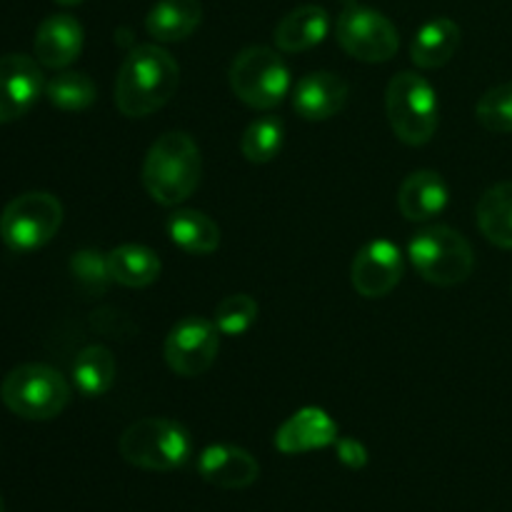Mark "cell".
Here are the masks:
<instances>
[{
  "label": "cell",
  "instance_id": "cell-1",
  "mask_svg": "<svg viewBox=\"0 0 512 512\" xmlns=\"http://www.w3.org/2000/svg\"><path fill=\"white\" fill-rule=\"evenodd\" d=\"M180 65L160 45H135L115 78V105L125 118H148L173 100Z\"/></svg>",
  "mask_w": 512,
  "mask_h": 512
},
{
  "label": "cell",
  "instance_id": "cell-2",
  "mask_svg": "<svg viewBox=\"0 0 512 512\" xmlns=\"http://www.w3.org/2000/svg\"><path fill=\"white\" fill-rule=\"evenodd\" d=\"M203 175L200 148L188 133H165L150 145L143 163L145 193L165 208L185 203Z\"/></svg>",
  "mask_w": 512,
  "mask_h": 512
},
{
  "label": "cell",
  "instance_id": "cell-3",
  "mask_svg": "<svg viewBox=\"0 0 512 512\" xmlns=\"http://www.w3.org/2000/svg\"><path fill=\"white\" fill-rule=\"evenodd\" d=\"M120 455L133 468L170 473L183 468L193 455V435L170 418H143L130 425L118 443Z\"/></svg>",
  "mask_w": 512,
  "mask_h": 512
},
{
  "label": "cell",
  "instance_id": "cell-4",
  "mask_svg": "<svg viewBox=\"0 0 512 512\" xmlns=\"http://www.w3.org/2000/svg\"><path fill=\"white\" fill-rule=\"evenodd\" d=\"M5 408L23 420H53L68 408L70 385L55 368L25 363L10 370L0 385Z\"/></svg>",
  "mask_w": 512,
  "mask_h": 512
},
{
  "label": "cell",
  "instance_id": "cell-5",
  "mask_svg": "<svg viewBox=\"0 0 512 512\" xmlns=\"http://www.w3.org/2000/svg\"><path fill=\"white\" fill-rule=\"evenodd\" d=\"M408 258L423 280L440 288L465 283L475 268L470 243L448 225H430L418 230L408 243Z\"/></svg>",
  "mask_w": 512,
  "mask_h": 512
},
{
  "label": "cell",
  "instance_id": "cell-6",
  "mask_svg": "<svg viewBox=\"0 0 512 512\" xmlns=\"http://www.w3.org/2000/svg\"><path fill=\"white\" fill-rule=\"evenodd\" d=\"M385 110H388L390 128L405 145L418 148V145L430 143L438 130V95L433 85L418 73L405 70L390 80L388 93H385Z\"/></svg>",
  "mask_w": 512,
  "mask_h": 512
},
{
  "label": "cell",
  "instance_id": "cell-7",
  "mask_svg": "<svg viewBox=\"0 0 512 512\" xmlns=\"http://www.w3.org/2000/svg\"><path fill=\"white\" fill-rule=\"evenodd\" d=\"M230 88L248 108L273 110L290 93V70L278 50L250 45L230 65Z\"/></svg>",
  "mask_w": 512,
  "mask_h": 512
},
{
  "label": "cell",
  "instance_id": "cell-8",
  "mask_svg": "<svg viewBox=\"0 0 512 512\" xmlns=\"http://www.w3.org/2000/svg\"><path fill=\"white\" fill-rule=\"evenodd\" d=\"M60 225H63L60 200L45 190H30L3 208L0 240L13 253H33L58 235Z\"/></svg>",
  "mask_w": 512,
  "mask_h": 512
},
{
  "label": "cell",
  "instance_id": "cell-9",
  "mask_svg": "<svg viewBox=\"0 0 512 512\" xmlns=\"http://www.w3.org/2000/svg\"><path fill=\"white\" fill-rule=\"evenodd\" d=\"M335 38L350 58L363 63H388L400 48L398 28L383 13L358 3L345 5L338 15Z\"/></svg>",
  "mask_w": 512,
  "mask_h": 512
},
{
  "label": "cell",
  "instance_id": "cell-10",
  "mask_svg": "<svg viewBox=\"0 0 512 512\" xmlns=\"http://www.w3.org/2000/svg\"><path fill=\"white\" fill-rule=\"evenodd\" d=\"M220 350V330L213 320L190 318L178 320L165 338L163 355L168 368L180 378H198L213 368Z\"/></svg>",
  "mask_w": 512,
  "mask_h": 512
},
{
  "label": "cell",
  "instance_id": "cell-11",
  "mask_svg": "<svg viewBox=\"0 0 512 512\" xmlns=\"http://www.w3.org/2000/svg\"><path fill=\"white\" fill-rule=\"evenodd\" d=\"M405 273V260L393 240H370L355 253L350 265V283L363 298H385L398 288Z\"/></svg>",
  "mask_w": 512,
  "mask_h": 512
},
{
  "label": "cell",
  "instance_id": "cell-12",
  "mask_svg": "<svg viewBox=\"0 0 512 512\" xmlns=\"http://www.w3.org/2000/svg\"><path fill=\"white\" fill-rule=\"evenodd\" d=\"M43 93L45 80L38 60L20 53L0 58V125L28 115Z\"/></svg>",
  "mask_w": 512,
  "mask_h": 512
},
{
  "label": "cell",
  "instance_id": "cell-13",
  "mask_svg": "<svg viewBox=\"0 0 512 512\" xmlns=\"http://www.w3.org/2000/svg\"><path fill=\"white\" fill-rule=\"evenodd\" d=\"M83 25L68 13L48 15L35 30L33 53L43 68L65 70L83 53Z\"/></svg>",
  "mask_w": 512,
  "mask_h": 512
},
{
  "label": "cell",
  "instance_id": "cell-14",
  "mask_svg": "<svg viewBox=\"0 0 512 512\" xmlns=\"http://www.w3.org/2000/svg\"><path fill=\"white\" fill-rule=\"evenodd\" d=\"M198 473L205 483L223 490H245L258 480L260 465L238 445H208L198 455Z\"/></svg>",
  "mask_w": 512,
  "mask_h": 512
},
{
  "label": "cell",
  "instance_id": "cell-15",
  "mask_svg": "<svg viewBox=\"0 0 512 512\" xmlns=\"http://www.w3.org/2000/svg\"><path fill=\"white\" fill-rule=\"evenodd\" d=\"M338 425L325 410L303 408L290 415L275 433V448L285 455H303L335 445Z\"/></svg>",
  "mask_w": 512,
  "mask_h": 512
},
{
  "label": "cell",
  "instance_id": "cell-16",
  "mask_svg": "<svg viewBox=\"0 0 512 512\" xmlns=\"http://www.w3.org/2000/svg\"><path fill=\"white\" fill-rule=\"evenodd\" d=\"M348 103V83L340 75L320 70L298 80L293 90L295 113L310 123H323L335 118Z\"/></svg>",
  "mask_w": 512,
  "mask_h": 512
},
{
  "label": "cell",
  "instance_id": "cell-17",
  "mask_svg": "<svg viewBox=\"0 0 512 512\" xmlns=\"http://www.w3.org/2000/svg\"><path fill=\"white\" fill-rule=\"evenodd\" d=\"M450 190L435 170H415L398 190V208L413 223H428L448 208Z\"/></svg>",
  "mask_w": 512,
  "mask_h": 512
},
{
  "label": "cell",
  "instance_id": "cell-18",
  "mask_svg": "<svg viewBox=\"0 0 512 512\" xmlns=\"http://www.w3.org/2000/svg\"><path fill=\"white\" fill-rule=\"evenodd\" d=\"M330 30L328 10L320 5H300L275 25V45L283 53H305L325 40Z\"/></svg>",
  "mask_w": 512,
  "mask_h": 512
},
{
  "label": "cell",
  "instance_id": "cell-19",
  "mask_svg": "<svg viewBox=\"0 0 512 512\" xmlns=\"http://www.w3.org/2000/svg\"><path fill=\"white\" fill-rule=\"evenodd\" d=\"M200 20V0H158L145 15V30L158 43H180L198 30Z\"/></svg>",
  "mask_w": 512,
  "mask_h": 512
},
{
  "label": "cell",
  "instance_id": "cell-20",
  "mask_svg": "<svg viewBox=\"0 0 512 512\" xmlns=\"http://www.w3.org/2000/svg\"><path fill=\"white\" fill-rule=\"evenodd\" d=\"M460 45V28L450 18H433L423 23L410 45V58L418 68L435 70L453 60Z\"/></svg>",
  "mask_w": 512,
  "mask_h": 512
},
{
  "label": "cell",
  "instance_id": "cell-21",
  "mask_svg": "<svg viewBox=\"0 0 512 512\" xmlns=\"http://www.w3.org/2000/svg\"><path fill=\"white\" fill-rule=\"evenodd\" d=\"M108 268L113 283L123 285V288H148L160 278L163 263L155 255V250L145 248L138 243L118 245L108 253Z\"/></svg>",
  "mask_w": 512,
  "mask_h": 512
},
{
  "label": "cell",
  "instance_id": "cell-22",
  "mask_svg": "<svg viewBox=\"0 0 512 512\" xmlns=\"http://www.w3.org/2000/svg\"><path fill=\"white\" fill-rule=\"evenodd\" d=\"M168 238L188 255H210L220 245V228L200 210H175L168 218Z\"/></svg>",
  "mask_w": 512,
  "mask_h": 512
},
{
  "label": "cell",
  "instance_id": "cell-23",
  "mask_svg": "<svg viewBox=\"0 0 512 512\" xmlns=\"http://www.w3.org/2000/svg\"><path fill=\"white\" fill-rule=\"evenodd\" d=\"M475 218H478L480 233L490 243L512 250V180L485 190L478 210H475Z\"/></svg>",
  "mask_w": 512,
  "mask_h": 512
},
{
  "label": "cell",
  "instance_id": "cell-24",
  "mask_svg": "<svg viewBox=\"0 0 512 512\" xmlns=\"http://www.w3.org/2000/svg\"><path fill=\"white\" fill-rule=\"evenodd\" d=\"M115 355L105 345H88L78 353L73 363V383L85 398H100L115 383Z\"/></svg>",
  "mask_w": 512,
  "mask_h": 512
},
{
  "label": "cell",
  "instance_id": "cell-25",
  "mask_svg": "<svg viewBox=\"0 0 512 512\" xmlns=\"http://www.w3.org/2000/svg\"><path fill=\"white\" fill-rule=\"evenodd\" d=\"M45 98L50 105L63 113H80L88 110L98 98V88H95L93 78L80 70H60L58 75L45 83Z\"/></svg>",
  "mask_w": 512,
  "mask_h": 512
},
{
  "label": "cell",
  "instance_id": "cell-26",
  "mask_svg": "<svg viewBox=\"0 0 512 512\" xmlns=\"http://www.w3.org/2000/svg\"><path fill=\"white\" fill-rule=\"evenodd\" d=\"M283 123L278 118H258L245 128L240 138V153L248 163L265 165L278 158L283 148Z\"/></svg>",
  "mask_w": 512,
  "mask_h": 512
},
{
  "label": "cell",
  "instance_id": "cell-27",
  "mask_svg": "<svg viewBox=\"0 0 512 512\" xmlns=\"http://www.w3.org/2000/svg\"><path fill=\"white\" fill-rule=\"evenodd\" d=\"M258 300L253 295H228L218 303L215 308V328L220 330V335H228V338H240V335L248 333L250 328L255 325L258 320Z\"/></svg>",
  "mask_w": 512,
  "mask_h": 512
},
{
  "label": "cell",
  "instance_id": "cell-28",
  "mask_svg": "<svg viewBox=\"0 0 512 512\" xmlns=\"http://www.w3.org/2000/svg\"><path fill=\"white\" fill-rule=\"evenodd\" d=\"M70 273H73L75 283L83 290L85 295H105V290L110 288L113 278H110L108 268V255L100 253V250H80L70 260Z\"/></svg>",
  "mask_w": 512,
  "mask_h": 512
},
{
  "label": "cell",
  "instance_id": "cell-29",
  "mask_svg": "<svg viewBox=\"0 0 512 512\" xmlns=\"http://www.w3.org/2000/svg\"><path fill=\"white\" fill-rule=\"evenodd\" d=\"M475 118L490 133H512V80L483 93L475 105Z\"/></svg>",
  "mask_w": 512,
  "mask_h": 512
},
{
  "label": "cell",
  "instance_id": "cell-30",
  "mask_svg": "<svg viewBox=\"0 0 512 512\" xmlns=\"http://www.w3.org/2000/svg\"><path fill=\"white\" fill-rule=\"evenodd\" d=\"M335 453L343 465H348L350 470H363L368 465V450L363 443L353 438H338L335 440Z\"/></svg>",
  "mask_w": 512,
  "mask_h": 512
},
{
  "label": "cell",
  "instance_id": "cell-31",
  "mask_svg": "<svg viewBox=\"0 0 512 512\" xmlns=\"http://www.w3.org/2000/svg\"><path fill=\"white\" fill-rule=\"evenodd\" d=\"M58 5H65V8H73V5H80L83 0H55Z\"/></svg>",
  "mask_w": 512,
  "mask_h": 512
},
{
  "label": "cell",
  "instance_id": "cell-32",
  "mask_svg": "<svg viewBox=\"0 0 512 512\" xmlns=\"http://www.w3.org/2000/svg\"><path fill=\"white\" fill-rule=\"evenodd\" d=\"M0 512H5V503H3V498H0Z\"/></svg>",
  "mask_w": 512,
  "mask_h": 512
}]
</instances>
